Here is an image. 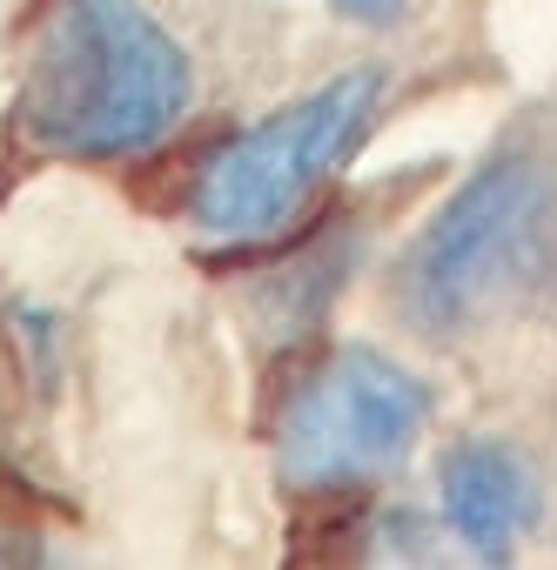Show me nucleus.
<instances>
[{
  "label": "nucleus",
  "instance_id": "nucleus-3",
  "mask_svg": "<svg viewBox=\"0 0 557 570\" xmlns=\"http://www.w3.org/2000/svg\"><path fill=\"white\" fill-rule=\"evenodd\" d=\"M383 101V68H350L290 108L262 115L255 128L228 135L202 175L188 181V215L215 242H268L283 235L316 188L343 168V155L363 141L370 115Z\"/></svg>",
  "mask_w": 557,
  "mask_h": 570
},
{
  "label": "nucleus",
  "instance_id": "nucleus-2",
  "mask_svg": "<svg viewBox=\"0 0 557 570\" xmlns=\"http://www.w3.org/2000/svg\"><path fill=\"white\" fill-rule=\"evenodd\" d=\"M188 101V48L148 0H55L21 81V135L55 161H135L182 128Z\"/></svg>",
  "mask_w": 557,
  "mask_h": 570
},
{
  "label": "nucleus",
  "instance_id": "nucleus-4",
  "mask_svg": "<svg viewBox=\"0 0 557 570\" xmlns=\"http://www.w3.org/2000/svg\"><path fill=\"white\" fill-rule=\"evenodd\" d=\"M430 410L437 396L417 370H403L370 343H350L323 356L275 410V470L296 490L370 483L417 450Z\"/></svg>",
  "mask_w": 557,
  "mask_h": 570
},
{
  "label": "nucleus",
  "instance_id": "nucleus-5",
  "mask_svg": "<svg viewBox=\"0 0 557 570\" xmlns=\"http://www.w3.org/2000/svg\"><path fill=\"white\" fill-rule=\"evenodd\" d=\"M437 510L443 530L470 550V557H510L537 517H544V483L530 470V456L504 436H463L443 450L437 463Z\"/></svg>",
  "mask_w": 557,
  "mask_h": 570
},
{
  "label": "nucleus",
  "instance_id": "nucleus-1",
  "mask_svg": "<svg viewBox=\"0 0 557 570\" xmlns=\"http://www.w3.org/2000/svg\"><path fill=\"white\" fill-rule=\"evenodd\" d=\"M410 323L437 343L557 303V128L504 135L417 228L397 268Z\"/></svg>",
  "mask_w": 557,
  "mask_h": 570
},
{
  "label": "nucleus",
  "instance_id": "nucleus-6",
  "mask_svg": "<svg viewBox=\"0 0 557 570\" xmlns=\"http://www.w3.org/2000/svg\"><path fill=\"white\" fill-rule=\"evenodd\" d=\"M336 8H343L350 21H363V28H390V21H403L410 0H336Z\"/></svg>",
  "mask_w": 557,
  "mask_h": 570
}]
</instances>
